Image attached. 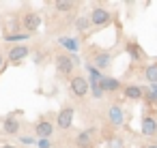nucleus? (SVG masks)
<instances>
[{"label":"nucleus","instance_id":"nucleus-5","mask_svg":"<svg viewBox=\"0 0 157 148\" xmlns=\"http://www.w3.org/2000/svg\"><path fill=\"white\" fill-rule=\"evenodd\" d=\"M33 131H35L37 139H50V137L54 135V131H56L52 116H50V114H45V116H39V118L33 122Z\"/></svg>","mask_w":157,"mask_h":148},{"label":"nucleus","instance_id":"nucleus-7","mask_svg":"<svg viewBox=\"0 0 157 148\" xmlns=\"http://www.w3.org/2000/svg\"><path fill=\"white\" fill-rule=\"evenodd\" d=\"M41 28V15L37 13V11H24L22 15H20V30L22 32H26V35H33V32H37Z\"/></svg>","mask_w":157,"mask_h":148},{"label":"nucleus","instance_id":"nucleus-16","mask_svg":"<svg viewBox=\"0 0 157 148\" xmlns=\"http://www.w3.org/2000/svg\"><path fill=\"white\" fill-rule=\"evenodd\" d=\"M142 90H144V86H140V84H127L121 88V92L125 94L127 101H142Z\"/></svg>","mask_w":157,"mask_h":148},{"label":"nucleus","instance_id":"nucleus-13","mask_svg":"<svg viewBox=\"0 0 157 148\" xmlns=\"http://www.w3.org/2000/svg\"><path fill=\"white\" fill-rule=\"evenodd\" d=\"M140 131L146 137H157V116H155V112H144L140 116Z\"/></svg>","mask_w":157,"mask_h":148},{"label":"nucleus","instance_id":"nucleus-11","mask_svg":"<svg viewBox=\"0 0 157 148\" xmlns=\"http://www.w3.org/2000/svg\"><path fill=\"white\" fill-rule=\"evenodd\" d=\"M22 112H11L9 116H5L2 124H0V133L2 135H17L22 131V120H20Z\"/></svg>","mask_w":157,"mask_h":148},{"label":"nucleus","instance_id":"nucleus-18","mask_svg":"<svg viewBox=\"0 0 157 148\" xmlns=\"http://www.w3.org/2000/svg\"><path fill=\"white\" fill-rule=\"evenodd\" d=\"M52 9H54L56 13H71V15H75L78 2H69V0H58V2H52Z\"/></svg>","mask_w":157,"mask_h":148},{"label":"nucleus","instance_id":"nucleus-2","mask_svg":"<svg viewBox=\"0 0 157 148\" xmlns=\"http://www.w3.org/2000/svg\"><path fill=\"white\" fill-rule=\"evenodd\" d=\"M52 62H54V69L60 77H71L73 71L80 67V58L75 54H67V52H58L52 58Z\"/></svg>","mask_w":157,"mask_h":148},{"label":"nucleus","instance_id":"nucleus-12","mask_svg":"<svg viewBox=\"0 0 157 148\" xmlns=\"http://www.w3.org/2000/svg\"><path fill=\"white\" fill-rule=\"evenodd\" d=\"M125 52L129 54L131 62H142V60H148V56H146L144 47L140 45V41H138L136 37H129V39L125 41Z\"/></svg>","mask_w":157,"mask_h":148},{"label":"nucleus","instance_id":"nucleus-3","mask_svg":"<svg viewBox=\"0 0 157 148\" xmlns=\"http://www.w3.org/2000/svg\"><path fill=\"white\" fill-rule=\"evenodd\" d=\"M99 137H101V133L97 131V129H82V131H78L75 135H73V139H71V144H73V148H95L97 146V142H99Z\"/></svg>","mask_w":157,"mask_h":148},{"label":"nucleus","instance_id":"nucleus-4","mask_svg":"<svg viewBox=\"0 0 157 148\" xmlns=\"http://www.w3.org/2000/svg\"><path fill=\"white\" fill-rule=\"evenodd\" d=\"M88 22H90V26H97V28H103V26H110V22H112V11L108 9V7H101V5H95V7H90V11H88Z\"/></svg>","mask_w":157,"mask_h":148},{"label":"nucleus","instance_id":"nucleus-10","mask_svg":"<svg viewBox=\"0 0 157 148\" xmlns=\"http://www.w3.org/2000/svg\"><path fill=\"white\" fill-rule=\"evenodd\" d=\"M123 122H125V112H123V107H121L118 103H112V105L105 109V129L110 127V131H114V129H118Z\"/></svg>","mask_w":157,"mask_h":148},{"label":"nucleus","instance_id":"nucleus-1","mask_svg":"<svg viewBox=\"0 0 157 148\" xmlns=\"http://www.w3.org/2000/svg\"><path fill=\"white\" fill-rule=\"evenodd\" d=\"M84 56H86V62H88L90 67H95L99 73L105 71V69H110V67H112V60H114V52H108V50L97 47V45H93V43L86 45Z\"/></svg>","mask_w":157,"mask_h":148},{"label":"nucleus","instance_id":"nucleus-24","mask_svg":"<svg viewBox=\"0 0 157 148\" xmlns=\"http://www.w3.org/2000/svg\"><path fill=\"white\" fill-rule=\"evenodd\" d=\"M20 139H22V144H33V142H35V139L28 137V135H24V137H20Z\"/></svg>","mask_w":157,"mask_h":148},{"label":"nucleus","instance_id":"nucleus-8","mask_svg":"<svg viewBox=\"0 0 157 148\" xmlns=\"http://www.w3.org/2000/svg\"><path fill=\"white\" fill-rule=\"evenodd\" d=\"M30 56V45H24V43H20V45H11L9 47V52H7V65H13V67H20L26 58Z\"/></svg>","mask_w":157,"mask_h":148},{"label":"nucleus","instance_id":"nucleus-17","mask_svg":"<svg viewBox=\"0 0 157 148\" xmlns=\"http://www.w3.org/2000/svg\"><path fill=\"white\" fill-rule=\"evenodd\" d=\"M140 75L144 77L146 84H157V60L155 62H148L144 67H140Z\"/></svg>","mask_w":157,"mask_h":148},{"label":"nucleus","instance_id":"nucleus-23","mask_svg":"<svg viewBox=\"0 0 157 148\" xmlns=\"http://www.w3.org/2000/svg\"><path fill=\"white\" fill-rule=\"evenodd\" d=\"M5 69H7V60H5V54L0 52V75L5 73Z\"/></svg>","mask_w":157,"mask_h":148},{"label":"nucleus","instance_id":"nucleus-14","mask_svg":"<svg viewBox=\"0 0 157 148\" xmlns=\"http://www.w3.org/2000/svg\"><path fill=\"white\" fill-rule=\"evenodd\" d=\"M99 88H101L103 94L105 92H118L123 88V82L118 77H112V75H101L99 77Z\"/></svg>","mask_w":157,"mask_h":148},{"label":"nucleus","instance_id":"nucleus-26","mask_svg":"<svg viewBox=\"0 0 157 148\" xmlns=\"http://www.w3.org/2000/svg\"><path fill=\"white\" fill-rule=\"evenodd\" d=\"M0 148H17V146H13V144H0Z\"/></svg>","mask_w":157,"mask_h":148},{"label":"nucleus","instance_id":"nucleus-25","mask_svg":"<svg viewBox=\"0 0 157 148\" xmlns=\"http://www.w3.org/2000/svg\"><path fill=\"white\" fill-rule=\"evenodd\" d=\"M142 148H157V142H148V144H144Z\"/></svg>","mask_w":157,"mask_h":148},{"label":"nucleus","instance_id":"nucleus-20","mask_svg":"<svg viewBox=\"0 0 157 148\" xmlns=\"http://www.w3.org/2000/svg\"><path fill=\"white\" fill-rule=\"evenodd\" d=\"M73 28L78 35H84L86 30H90V22L86 15H80V17H73Z\"/></svg>","mask_w":157,"mask_h":148},{"label":"nucleus","instance_id":"nucleus-22","mask_svg":"<svg viewBox=\"0 0 157 148\" xmlns=\"http://www.w3.org/2000/svg\"><path fill=\"white\" fill-rule=\"evenodd\" d=\"M35 144H37V148H52V142L50 139H37Z\"/></svg>","mask_w":157,"mask_h":148},{"label":"nucleus","instance_id":"nucleus-9","mask_svg":"<svg viewBox=\"0 0 157 148\" xmlns=\"http://www.w3.org/2000/svg\"><path fill=\"white\" fill-rule=\"evenodd\" d=\"M73 118H75V107H73L71 103H65V105L58 109V114H56V122H54V127H58L60 131H67V129H71Z\"/></svg>","mask_w":157,"mask_h":148},{"label":"nucleus","instance_id":"nucleus-27","mask_svg":"<svg viewBox=\"0 0 157 148\" xmlns=\"http://www.w3.org/2000/svg\"><path fill=\"white\" fill-rule=\"evenodd\" d=\"M52 148H60V146H52Z\"/></svg>","mask_w":157,"mask_h":148},{"label":"nucleus","instance_id":"nucleus-6","mask_svg":"<svg viewBox=\"0 0 157 148\" xmlns=\"http://www.w3.org/2000/svg\"><path fill=\"white\" fill-rule=\"evenodd\" d=\"M69 94L78 101H82L86 94H88V77L80 75V73H73L69 77Z\"/></svg>","mask_w":157,"mask_h":148},{"label":"nucleus","instance_id":"nucleus-19","mask_svg":"<svg viewBox=\"0 0 157 148\" xmlns=\"http://www.w3.org/2000/svg\"><path fill=\"white\" fill-rule=\"evenodd\" d=\"M58 43L65 47L67 54H75V52H80V39H78V37H63Z\"/></svg>","mask_w":157,"mask_h":148},{"label":"nucleus","instance_id":"nucleus-15","mask_svg":"<svg viewBox=\"0 0 157 148\" xmlns=\"http://www.w3.org/2000/svg\"><path fill=\"white\" fill-rule=\"evenodd\" d=\"M142 103L148 107V112H155L157 105V84H148L142 90Z\"/></svg>","mask_w":157,"mask_h":148},{"label":"nucleus","instance_id":"nucleus-21","mask_svg":"<svg viewBox=\"0 0 157 148\" xmlns=\"http://www.w3.org/2000/svg\"><path fill=\"white\" fill-rule=\"evenodd\" d=\"M33 35H26V32H11V35H2V39L5 41H9V43H24V41H28Z\"/></svg>","mask_w":157,"mask_h":148}]
</instances>
